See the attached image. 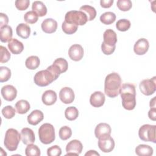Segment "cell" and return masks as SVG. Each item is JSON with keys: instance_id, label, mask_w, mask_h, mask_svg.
<instances>
[{"instance_id": "obj_10", "label": "cell", "mask_w": 156, "mask_h": 156, "mask_svg": "<svg viewBox=\"0 0 156 156\" xmlns=\"http://www.w3.org/2000/svg\"><path fill=\"white\" fill-rule=\"evenodd\" d=\"M104 41L101 45L110 48H116L117 43V35L116 32L110 29H107L103 34Z\"/></svg>"}, {"instance_id": "obj_14", "label": "cell", "mask_w": 156, "mask_h": 156, "mask_svg": "<svg viewBox=\"0 0 156 156\" xmlns=\"http://www.w3.org/2000/svg\"><path fill=\"white\" fill-rule=\"evenodd\" d=\"M2 98L7 101H13L17 95V90L15 87L12 85H6L3 86L1 90Z\"/></svg>"}, {"instance_id": "obj_6", "label": "cell", "mask_w": 156, "mask_h": 156, "mask_svg": "<svg viewBox=\"0 0 156 156\" xmlns=\"http://www.w3.org/2000/svg\"><path fill=\"white\" fill-rule=\"evenodd\" d=\"M65 21L77 26H83L88 21V18L85 13L80 10H71L66 13Z\"/></svg>"}, {"instance_id": "obj_28", "label": "cell", "mask_w": 156, "mask_h": 156, "mask_svg": "<svg viewBox=\"0 0 156 156\" xmlns=\"http://www.w3.org/2000/svg\"><path fill=\"white\" fill-rule=\"evenodd\" d=\"M80 11L85 13L87 16L88 21L93 20L96 16V9L89 5H84L80 7L79 9Z\"/></svg>"}, {"instance_id": "obj_22", "label": "cell", "mask_w": 156, "mask_h": 156, "mask_svg": "<svg viewBox=\"0 0 156 156\" xmlns=\"http://www.w3.org/2000/svg\"><path fill=\"white\" fill-rule=\"evenodd\" d=\"M57 93L52 90L45 91L42 94L41 100L44 104L46 105H53L57 101Z\"/></svg>"}, {"instance_id": "obj_20", "label": "cell", "mask_w": 156, "mask_h": 156, "mask_svg": "<svg viewBox=\"0 0 156 156\" xmlns=\"http://www.w3.org/2000/svg\"><path fill=\"white\" fill-rule=\"evenodd\" d=\"M44 118V115L41 110H33L28 116H27V121L29 124L36 126L40 123Z\"/></svg>"}, {"instance_id": "obj_41", "label": "cell", "mask_w": 156, "mask_h": 156, "mask_svg": "<svg viewBox=\"0 0 156 156\" xmlns=\"http://www.w3.org/2000/svg\"><path fill=\"white\" fill-rule=\"evenodd\" d=\"M0 51H1L0 62L1 63L7 62L10 58V52H9V51L7 50V49L5 47H4L2 45L0 46Z\"/></svg>"}, {"instance_id": "obj_17", "label": "cell", "mask_w": 156, "mask_h": 156, "mask_svg": "<svg viewBox=\"0 0 156 156\" xmlns=\"http://www.w3.org/2000/svg\"><path fill=\"white\" fill-rule=\"evenodd\" d=\"M21 138L23 144L28 145L35 142V134L34 131L28 127L22 129L21 131Z\"/></svg>"}, {"instance_id": "obj_25", "label": "cell", "mask_w": 156, "mask_h": 156, "mask_svg": "<svg viewBox=\"0 0 156 156\" xmlns=\"http://www.w3.org/2000/svg\"><path fill=\"white\" fill-rule=\"evenodd\" d=\"M12 29L10 26H5L1 28L0 40L3 43L9 42L12 37Z\"/></svg>"}, {"instance_id": "obj_43", "label": "cell", "mask_w": 156, "mask_h": 156, "mask_svg": "<svg viewBox=\"0 0 156 156\" xmlns=\"http://www.w3.org/2000/svg\"><path fill=\"white\" fill-rule=\"evenodd\" d=\"M29 4L30 1L29 0H16L15 1V7L19 10L23 11L29 7Z\"/></svg>"}, {"instance_id": "obj_48", "label": "cell", "mask_w": 156, "mask_h": 156, "mask_svg": "<svg viewBox=\"0 0 156 156\" xmlns=\"http://www.w3.org/2000/svg\"><path fill=\"white\" fill-rule=\"evenodd\" d=\"M155 99H156V97H154V98L150 101L149 105H150L151 108L155 107Z\"/></svg>"}, {"instance_id": "obj_39", "label": "cell", "mask_w": 156, "mask_h": 156, "mask_svg": "<svg viewBox=\"0 0 156 156\" xmlns=\"http://www.w3.org/2000/svg\"><path fill=\"white\" fill-rule=\"evenodd\" d=\"M38 19V16L34 11H29L24 15V21L28 24H34Z\"/></svg>"}, {"instance_id": "obj_16", "label": "cell", "mask_w": 156, "mask_h": 156, "mask_svg": "<svg viewBox=\"0 0 156 156\" xmlns=\"http://www.w3.org/2000/svg\"><path fill=\"white\" fill-rule=\"evenodd\" d=\"M105 100L104 94L101 91H97L91 94L90 98V103L93 107L98 108L104 105Z\"/></svg>"}, {"instance_id": "obj_36", "label": "cell", "mask_w": 156, "mask_h": 156, "mask_svg": "<svg viewBox=\"0 0 156 156\" xmlns=\"http://www.w3.org/2000/svg\"><path fill=\"white\" fill-rule=\"evenodd\" d=\"M59 137L62 140H66L71 136L72 130L71 128L67 126L62 127L59 130Z\"/></svg>"}, {"instance_id": "obj_23", "label": "cell", "mask_w": 156, "mask_h": 156, "mask_svg": "<svg viewBox=\"0 0 156 156\" xmlns=\"http://www.w3.org/2000/svg\"><path fill=\"white\" fill-rule=\"evenodd\" d=\"M32 11L35 12L40 17L44 16L47 13V8L44 4L40 1H36L32 3Z\"/></svg>"}, {"instance_id": "obj_37", "label": "cell", "mask_w": 156, "mask_h": 156, "mask_svg": "<svg viewBox=\"0 0 156 156\" xmlns=\"http://www.w3.org/2000/svg\"><path fill=\"white\" fill-rule=\"evenodd\" d=\"M11 77V70L6 66L0 67V82H4L9 80Z\"/></svg>"}, {"instance_id": "obj_47", "label": "cell", "mask_w": 156, "mask_h": 156, "mask_svg": "<svg viewBox=\"0 0 156 156\" xmlns=\"http://www.w3.org/2000/svg\"><path fill=\"white\" fill-rule=\"evenodd\" d=\"M85 155H99V154L94 150H90L87 153H85Z\"/></svg>"}, {"instance_id": "obj_32", "label": "cell", "mask_w": 156, "mask_h": 156, "mask_svg": "<svg viewBox=\"0 0 156 156\" xmlns=\"http://www.w3.org/2000/svg\"><path fill=\"white\" fill-rule=\"evenodd\" d=\"M25 154L26 156H40V149L37 145L29 144L25 149Z\"/></svg>"}, {"instance_id": "obj_35", "label": "cell", "mask_w": 156, "mask_h": 156, "mask_svg": "<svg viewBox=\"0 0 156 156\" xmlns=\"http://www.w3.org/2000/svg\"><path fill=\"white\" fill-rule=\"evenodd\" d=\"M130 21L127 19H121L118 20L116 24V27L119 31L125 32L130 27Z\"/></svg>"}, {"instance_id": "obj_2", "label": "cell", "mask_w": 156, "mask_h": 156, "mask_svg": "<svg viewBox=\"0 0 156 156\" xmlns=\"http://www.w3.org/2000/svg\"><path fill=\"white\" fill-rule=\"evenodd\" d=\"M119 94L122 99V105L127 110H133L136 105L135 87L132 83H123L120 88Z\"/></svg>"}, {"instance_id": "obj_4", "label": "cell", "mask_w": 156, "mask_h": 156, "mask_svg": "<svg viewBox=\"0 0 156 156\" xmlns=\"http://www.w3.org/2000/svg\"><path fill=\"white\" fill-rule=\"evenodd\" d=\"M21 139V133L17 130L13 128L9 129L5 134L4 146L7 150L15 151L16 150Z\"/></svg>"}, {"instance_id": "obj_8", "label": "cell", "mask_w": 156, "mask_h": 156, "mask_svg": "<svg viewBox=\"0 0 156 156\" xmlns=\"http://www.w3.org/2000/svg\"><path fill=\"white\" fill-rule=\"evenodd\" d=\"M156 77L154 76L152 79H147L143 80L139 85L141 92L146 95L150 96L154 94L156 90Z\"/></svg>"}, {"instance_id": "obj_21", "label": "cell", "mask_w": 156, "mask_h": 156, "mask_svg": "<svg viewBox=\"0 0 156 156\" xmlns=\"http://www.w3.org/2000/svg\"><path fill=\"white\" fill-rule=\"evenodd\" d=\"M111 131V127L109 124L105 122L99 123L96 126L94 129L95 136L97 138H99L105 135H110Z\"/></svg>"}, {"instance_id": "obj_11", "label": "cell", "mask_w": 156, "mask_h": 156, "mask_svg": "<svg viewBox=\"0 0 156 156\" xmlns=\"http://www.w3.org/2000/svg\"><path fill=\"white\" fill-rule=\"evenodd\" d=\"M83 149L82 143L78 140H73L70 141L66 146V155H79L81 154Z\"/></svg>"}, {"instance_id": "obj_33", "label": "cell", "mask_w": 156, "mask_h": 156, "mask_svg": "<svg viewBox=\"0 0 156 156\" xmlns=\"http://www.w3.org/2000/svg\"><path fill=\"white\" fill-rule=\"evenodd\" d=\"M53 65H55L59 69L61 74L66 72L68 68V62L63 58H58L55 59L53 63Z\"/></svg>"}, {"instance_id": "obj_19", "label": "cell", "mask_w": 156, "mask_h": 156, "mask_svg": "<svg viewBox=\"0 0 156 156\" xmlns=\"http://www.w3.org/2000/svg\"><path fill=\"white\" fill-rule=\"evenodd\" d=\"M8 48L13 54H20L24 49V45L22 42L16 38H12L7 44Z\"/></svg>"}, {"instance_id": "obj_42", "label": "cell", "mask_w": 156, "mask_h": 156, "mask_svg": "<svg viewBox=\"0 0 156 156\" xmlns=\"http://www.w3.org/2000/svg\"><path fill=\"white\" fill-rule=\"evenodd\" d=\"M61 154L62 149L57 145L52 146L47 149V155L48 156H60Z\"/></svg>"}, {"instance_id": "obj_45", "label": "cell", "mask_w": 156, "mask_h": 156, "mask_svg": "<svg viewBox=\"0 0 156 156\" xmlns=\"http://www.w3.org/2000/svg\"><path fill=\"white\" fill-rule=\"evenodd\" d=\"M113 4V0H101L100 1L101 6L103 8H109Z\"/></svg>"}, {"instance_id": "obj_29", "label": "cell", "mask_w": 156, "mask_h": 156, "mask_svg": "<svg viewBox=\"0 0 156 156\" xmlns=\"http://www.w3.org/2000/svg\"><path fill=\"white\" fill-rule=\"evenodd\" d=\"M40 63V58L36 55H32L29 57L25 62V65L26 68L32 70L37 69L39 66Z\"/></svg>"}, {"instance_id": "obj_13", "label": "cell", "mask_w": 156, "mask_h": 156, "mask_svg": "<svg viewBox=\"0 0 156 156\" xmlns=\"http://www.w3.org/2000/svg\"><path fill=\"white\" fill-rule=\"evenodd\" d=\"M59 98L64 104H71L74 101L75 98L74 91L70 87H63L60 91Z\"/></svg>"}, {"instance_id": "obj_26", "label": "cell", "mask_w": 156, "mask_h": 156, "mask_svg": "<svg viewBox=\"0 0 156 156\" xmlns=\"http://www.w3.org/2000/svg\"><path fill=\"white\" fill-rule=\"evenodd\" d=\"M153 152L152 147L146 144H139L135 148V153L138 156H151Z\"/></svg>"}, {"instance_id": "obj_38", "label": "cell", "mask_w": 156, "mask_h": 156, "mask_svg": "<svg viewBox=\"0 0 156 156\" xmlns=\"http://www.w3.org/2000/svg\"><path fill=\"white\" fill-rule=\"evenodd\" d=\"M116 5L120 10L126 12L132 8V3L130 0H118Z\"/></svg>"}, {"instance_id": "obj_31", "label": "cell", "mask_w": 156, "mask_h": 156, "mask_svg": "<svg viewBox=\"0 0 156 156\" xmlns=\"http://www.w3.org/2000/svg\"><path fill=\"white\" fill-rule=\"evenodd\" d=\"M79 115V111L75 107H69L65 111V118L69 121H74L76 119Z\"/></svg>"}, {"instance_id": "obj_44", "label": "cell", "mask_w": 156, "mask_h": 156, "mask_svg": "<svg viewBox=\"0 0 156 156\" xmlns=\"http://www.w3.org/2000/svg\"><path fill=\"white\" fill-rule=\"evenodd\" d=\"M9 23V18L7 15L3 13H0V28L7 26Z\"/></svg>"}, {"instance_id": "obj_34", "label": "cell", "mask_w": 156, "mask_h": 156, "mask_svg": "<svg viewBox=\"0 0 156 156\" xmlns=\"http://www.w3.org/2000/svg\"><path fill=\"white\" fill-rule=\"evenodd\" d=\"M62 30L65 34L71 35V34H73L74 33H75L77 31V30L78 29V26H77L76 24L68 23L66 22L65 21H64L62 23Z\"/></svg>"}, {"instance_id": "obj_40", "label": "cell", "mask_w": 156, "mask_h": 156, "mask_svg": "<svg viewBox=\"0 0 156 156\" xmlns=\"http://www.w3.org/2000/svg\"><path fill=\"white\" fill-rule=\"evenodd\" d=\"M2 115L6 119H11L15 116L16 111L15 108L11 105H7L4 107L1 110Z\"/></svg>"}, {"instance_id": "obj_9", "label": "cell", "mask_w": 156, "mask_h": 156, "mask_svg": "<svg viewBox=\"0 0 156 156\" xmlns=\"http://www.w3.org/2000/svg\"><path fill=\"white\" fill-rule=\"evenodd\" d=\"M98 140V147L103 152H110L113 150L115 141L110 135H105Z\"/></svg>"}, {"instance_id": "obj_18", "label": "cell", "mask_w": 156, "mask_h": 156, "mask_svg": "<svg viewBox=\"0 0 156 156\" xmlns=\"http://www.w3.org/2000/svg\"><path fill=\"white\" fill-rule=\"evenodd\" d=\"M42 30L46 34H52L57 29V22L52 18L44 20L41 25Z\"/></svg>"}, {"instance_id": "obj_46", "label": "cell", "mask_w": 156, "mask_h": 156, "mask_svg": "<svg viewBox=\"0 0 156 156\" xmlns=\"http://www.w3.org/2000/svg\"><path fill=\"white\" fill-rule=\"evenodd\" d=\"M148 116L149 119L152 121H155L156 120V108L155 107L151 108V109L148 112Z\"/></svg>"}, {"instance_id": "obj_7", "label": "cell", "mask_w": 156, "mask_h": 156, "mask_svg": "<svg viewBox=\"0 0 156 156\" xmlns=\"http://www.w3.org/2000/svg\"><path fill=\"white\" fill-rule=\"evenodd\" d=\"M156 126L144 124L140 127L138 131L140 138L144 141L156 142Z\"/></svg>"}, {"instance_id": "obj_12", "label": "cell", "mask_w": 156, "mask_h": 156, "mask_svg": "<svg viewBox=\"0 0 156 156\" xmlns=\"http://www.w3.org/2000/svg\"><path fill=\"white\" fill-rule=\"evenodd\" d=\"M83 53L84 51L82 46L79 44H73L68 50L69 58L76 62L79 61L83 58Z\"/></svg>"}, {"instance_id": "obj_30", "label": "cell", "mask_w": 156, "mask_h": 156, "mask_svg": "<svg viewBox=\"0 0 156 156\" xmlns=\"http://www.w3.org/2000/svg\"><path fill=\"white\" fill-rule=\"evenodd\" d=\"M116 15L112 12H107L102 14L100 16V21L104 24L109 25L115 22Z\"/></svg>"}, {"instance_id": "obj_1", "label": "cell", "mask_w": 156, "mask_h": 156, "mask_svg": "<svg viewBox=\"0 0 156 156\" xmlns=\"http://www.w3.org/2000/svg\"><path fill=\"white\" fill-rule=\"evenodd\" d=\"M60 74L59 69L52 64L47 69L37 72L34 76V80L38 86L46 87L55 80Z\"/></svg>"}, {"instance_id": "obj_24", "label": "cell", "mask_w": 156, "mask_h": 156, "mask_svg": "<svg viewBox=\"0 0 156 156\" xmlns=\"http://www.w3.org/2000/svg\"><path fill=\"white\" fill-rule=\"evenodd\" d=\"M16 34L23 39L27 38L30 34V27L26 24L20 23L16 28Z\"/></svg>"}, {"instance_id": "obj_3", "label": "cell", "mask_w": 156, "mask_h": 156, "mask_svg": "<svg viewBox=\"0 0 156 156\" xmlns=\"http://www.w3.org/2000/svg\"><path fill=\"white\" fill-rule=\"evenodd\" d=\"M121 78L116 73L108 74L105 79L104 91L105 94L110 98H115L119 94L121 86Z\"/></svg>"}, {"instance_id": "obj_5", "label": "cell", "mask_w": 156, "mask_h": 156, "mask_svg": "<svg viewBox=\"0 0 156 156\" xmlns=\"http://www.w3.org/2000/svg\"><path fill=\"white\" fill-rule=\"evenodd\" d=\"M38 136L43 144H49L52 143L55 138L54 126L49 123L42 124L38 129Z\"/></svg>"}, {"instance_id": "obj_27", "label": "cell", "mask_w": 156, "mask_h": 156, "mask_svg": "<svg viewBox=\"0 0 156 156\" xmlns=\"http://www.w3.org/2000/svg\"><path fill=\"white\" fill-rule=\"evenodd\" d=\"M30 106L29 102L24 99H21L18 101L15 104V108L16 110V112L19 114H25L30 110Z\"/></svg>"}, {"instance_id": "obj_15", "label": "cell", "mask_w": 156, "mask_h": 156, "mask_svg": "<svg viewBox=\"0 0 156 156\" xmlns=\"http://www.w3.org/2000/svg\"><path fill=\"white\" fill-rule=\"evenodd\" d=\"M149 48V43L147 39L141 38L138 39L133 46L134 52L139 55L145 54Z\"/></svg>"}]
</instances>
